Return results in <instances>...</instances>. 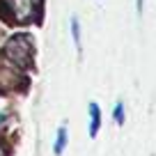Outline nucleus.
Returning <instances> with one entry per match:
<instances>
[{
  "mask_svg": "<svg viewBox=\"0 0 156 156\" xmlns=\"http://www.w3.org/2000/svg\"><path fill=\"white\" fill-rule=\"evenodd\" d=\"M5 55L9 62L19 64L21 69H28L32 64V41L28 34H16L7 41L5 46Z\"/></svg>",
  "mask_w": 156,
  "mask_h": 156,
  "instance_id": "nucleus-1",
  "label": "nucleus"
},
{
  "mask_svg": "<svg viewBox=\"0 0 156 156\" xmlns=\"http://www.w3.org/2000/svg\"><path fill=\"white\" fill-rule=\"evenodd\" d=\"M0 156H5V151H2V147H0Z\"/></svg>",
  "mask_w": 156,
  "mask_h": 156,
  "instance_id": "nucleus-7",
  "label": "nucleus"
},
{
  "mask_svg": "<svg viewBox=\"0 0 156 156\" xmlns=\"http://www.w3.org/2000/svg\"><path fill=\"white\" fill-rule=\"evenodd\" d=\"M90 117H92V122H90V136H97V131H99V124H101V115H99V106L97 103H90Z\"/></svg>",
  "mask_w": 156,
  "mask_h": 156,
  "instance_id": "nucleus-3",
  "label": "nucleus"
},
{
  "mask_svg": "<svg viewBox=\"0 0 156 156\" xmlns=\"http://www.w3.org/2000/svg\"><path fill=\"white\" fill-rule=\"evenodd\" d=\"M64 142H67V131H64V126H60L58 129V142H55V154H62V149H64Z\"/></svg>",
  "mask_w": 156,
  "mask_h": 156,
  "instance_id": "nucleus-5",
  "label": "nucleus"
},
{
  "mask_svg": "<svg viewBox=\"0 0 156 156\" xmlns=\"http://www.w3.org/2000/svg\"><path fill=\"white\" fill-rule=\"evenodd\" d=\"M71 34H73V44H76L78 53H80V23H78L76 16L71 19Z\"/></svg>",
  "mask_w": 156,
  "mask_h": 156,
  "instance_id": "nucleus-4",
  "label": "nucleus"
},
{
  "mask_svg": "<svg viewBox=\"0 0 156 156\" xmlns=\"http://www.w3.org/2000/svg\"><path fill=\"white\" fill-rule=\"evenodd\" d=\"M9 12L14 14L16 21L25 23V21H32L37 16L39 7H41V0H5Z\"/></svg>",
  "mask_w": 156,
  "mask_h": 156,
  "instance_id": "nucleus-2",
  "label": "nucleus"
},
{
  "mask_svg": "<svg viewBox=\"0 0 156 156\" xmlns=\"http://www.w3.org/2000/svg\"><path fill=\"white\" fill-rule=\"evenodd\" d=\"M115 124H124V106L122 103L115 106Z\"/></svg>",
  "mask_w": 156,
  "mask_h": 156,
  "instance_id": "nucleus-6",
  "label": "nucleus"
}]
</instances>
